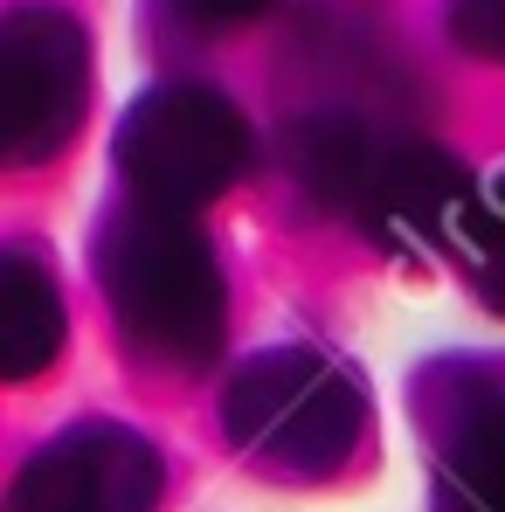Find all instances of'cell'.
I'll list each match as a JSON object with an SVG mask.
<instances>
[{
  "label": "cell",
  "mask_w": 505,
  "mask_h": 512,
  "mask_svg": "<svg viewBox=\"0 0 505 512\" xmlns=\"http://www.w3.org/2000/svg\"><path fill=\"white\" fill-rule=\"evenodd\" d=\"M90 270H97L104 312L118 319V340L146 367L201 374L222 353L229 277L215 243L194 229V215L125 194L90 236Z\"/></svg>",
  "instance_id": "6da1fadb"
},
{
  "label": "cell",
  "mask_w": 505,
  "mask_h": 512,
  "mask_svg": "<svg viewBox=\"0 0 505 512\" xmlns=\"http://www.w3.org/2000/svg\"><path fill=\"white\" fill-rule=\"evenodd\" d=\"M229 443L284 478H333L367 443V381L333 346H263L222 381Z\"/></svg>",
  "instance_id": "7a4b0ae2"
},
{
  "label": "cell",
  "mask_w": 505,
  "mask_h": 512,
  "mask_svg": "<svg viewBox=\"0 0 505 512\" xmlns=\"http://www.w3.org/2000/svg\"><path fill=\"white\" fill-rule=\"evenodd\" d=\"M250 146L256 139L236 97H222L215 84L167 77L125 104L111 160H118V180L132 201L194 215L250 173Z\"/></svg>",
  "instance_id": "3957f363"
},
{
  "label": "cell",
  "mask_w": 505,
  "mask_h": 512,
  "mask_svg": "<svg viewBox=\"0 0 505 512\" xmlns=\"http://www.w3.org/2000/svg\"><path fill=\"white\" fill-rule=\"evenodd\" d=\"M90 118V35L56 0L0 14V167H42Z\"/></svg>",
  "instance_id": "277c9868"
},
{
  "label": "cell",
  "mask_w": 505,
  "mask_h": 512,
  "mask_svg": "<svg viewBox=\"0 0 505 512\" xmlns=\"http://www.w3.org/2000/svg\"><path fill=\"white\" fill-rule=\"evenodd\" d=\"M436 457L429 512H505V360L443 353L409 388Z\"/></svg>",
  "instance_id": "5b68a950"
},
{
  "label": "cell",
  "mask_w": 505,
  "mask_h": 512,
  "mask_svg": "<svg viewBox=\"0 0 505 512\" xmlns=\"http://www.w3.org/2000/svg\"><path fill=\"white\" fill-rule=\"evenodd\" d=\"M464 201H471V173L450 146L416 132H374L339 215H353L360 236L395 263H436L457 243Z\"/></svg>",
  "instance_id": "8992f818"
},
{
  "label": "cell",
  "mask_w": 505,
  "mask_h": 512,
  "mask_svg": "<svg viewBox=\"0 0 505 512\" xmlns=\"http://www.w3.org/2000/svg\"><path fill=\"white\" fill-rule=\"evenodd\" d=\"M160 492L167 464L132 423H77L21 464L7 512H153Z\"/></svg>",
  "instance_id": "52a82bcc"
},
{
  "label": "cell",
  "mask_w": 505,
  "mask_h": 512,
  "mask_svg": "<svg viewBox=\"0 0 505 512\" xmlns=\"http://www.w3.org/2000/svg\"><path fill=\"white\" fill-rule=\"evenodd\" d=\"M70 346L63 270L35 243H0V381H35Z\"/></svg>",
  "instance_id": "ba28073f"
},
{
  "label": "cell",
  "mask_w": 505,
  "mask_h": 512,
  "mask_svg": "<svg viewBox=\"0 0 505 512\" xmlns=\"http://www.w3.org/2000/svg\"><path fill=\"white\" fill-rule=\"evenodd\" d=\"M450 263L471 277L478 305L505 312V167L471 180V201H464V222H457V243Z\"/></svg>",
  "instance_id": "9c48e42d"
},
{
  "label": "cell",
  "mask_w": 505,
  "mask_h": 512,
  "mask_svg": "<svg viewBox=\"0 0 505 512\" xmlns=\"http://www.w3.org/2000/svg\"><path fill=\"white\" fill-rule=\"evenodd\" d=\"M167 7V21L180 35H201V42H215V35H243L256 28L277 0H160Z\"/></svg>",
  "instance_id": "30bf717a"
},
{
  "label": "cell",
  "mask_w": 505,
  "mask_h": 512,
  "mask_svg": "<svg viewBox=\"0 0 505 512\" xmlns=\"http://www.w3.org/2000/svg\"><path fill=\"white\" fill-rule=\"evenodd\" d=\"M443 28L464 56L505 63V0H443Z\"/></svg>",
  "instance_id": "8fae6325"
}]
</instances>
